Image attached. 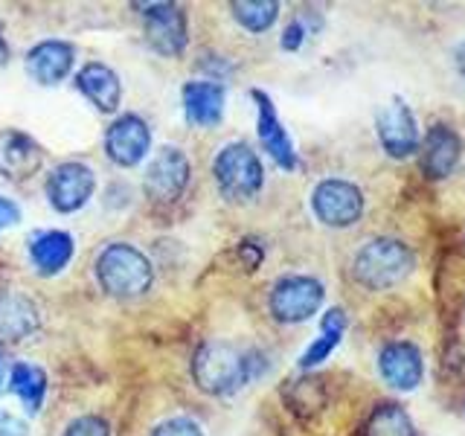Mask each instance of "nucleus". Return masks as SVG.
<instances>
[{"instance_id":"obj_27","label":"nucleus","mask_w":465,"mask_h":436,"mask_svg":"<svg viewBox=\"0 0 465 436\" xmlns=\"http://www.w3.org/2000/svg\"><path fill=\"white\" fill-rule=\"evenodd\" d=\"M305 24L302 21H291L288 26H285V33H282V50H288V53H294V50H300L302 47V41H305Z\"/></svg>"},{"instance_id":"obj_21","label":"nucleus","mask_w":465,"mask_h":436,"mask_svg":"<svg viewBox=\"0 0 465 436\" xmlns=\"http://www.w3.org/2000/svg\"><path fill=\"white\" fill-rule=\"evenodd\" d=\"M9 387L26 407V413H38L44 404V396H47V372L41 367H33V363L18 361V363H12Z\"/></svg>"},{"instance_id":"obj_18","label":"nucleus","mask_w":465,"mask_h":436,"mask_svg":"<svg viewBox=\"0 0 465 436\" xmlns=\"http://www.w3.org/2000/svg\"><path fill=\"white\" fill-rule=\"evenodd\" d=\"M41 326L38 305L24 294H0V343H21Z\"/></svg>"},{"instance_id":"obj_22","label":"nucleus","mask_w":465,"mask_h":436,"mask_svg":"<svg viewBox=\"0 0 465 436\" xmlns=\"http://www.w3.org/2000/svg\"><path fill=\"white\" fill-rule=\"evenodd\" d=\"M343 332H346V314H343V309H329L323 314V323H320V338L302 352L300 367L312 370V367H317V363H323L334 352V349H338Z\"/></svg>"},{"instance_id":"obj_10","label":"nucleus","mask_w":465,"mask_h":436,"mask_svg":"<svg viewBox=\"0 0 465 436\" xmlns=\"http://www.w3.org/2000/svg\"><path fill=\"white\" fill-rule=\"evenodd\" d=\"M149 149H152V131L137 114H123L105 131V152L123 169L137 166L149 154Z\"/></svg>"},{"instance_id":"obj_29","label":"nucleus","mask_w":465,"mask_h":436,"mask_svg":"<svg viewBox=\"0 0 465 436\" xmlns=\"http://www.w3.org/2000/svg\"><path fill=\"white\" fill-rule=\"evenodd\" d=\"M21 218V213H18V207L9 201V198H4L0 195V233H4L6 227H12L15 222Z\"/></svg>"},{"instance_id":"obj_14","label":"nucleus","mask_w":465,"mask_h":436,"mask_svg":"<svg viewBox=\"0 0 465 436\" xmlns=\"http://www.w3.org/2000/svg\"><path fill=\"white\" fill-rule=\"evenodd\" d=\"M41 145L24 131H0V174L6 181H29L41 169Z\"/></svg>"},{"instance_id":"obj_17","label":"nucleus","mask_w":465,"mask_h":436,"mask_svg":"<svg viewBox=\"0 0 465 436\" xmlns=\"http://www.w3.org/2000/svg\"><path fill=\"white\" fill-rule=\"evenodd\" d=\"M227 91L218 82H186L183 84V111L186 120L198 128H215L224 116Z\"/></svg>"},{"instance_id":"obj_9","label":"nucleus","mask_w":465,"mask_h":436,"mask_svg":"<svg viewBox=\"0 0 465 436\" xmlns=\"http://www.w3.org/2000/svg\"><path fill=\"white\" fill-rule=\"evenodd\" d=\"M143 9L145 21V38H149L152 50L160 55H181L186 50V15L174 4H134Z\"/></svg>"},{"instance_id":"obj_20","label":"nucleus","mask_w":465,"mask_h":436,"mask_svg":"<svg viewBox=\"0 0 465 436\" xmlns=\"http://www.w3.org/2000/svg\"><path fill=\"white\" fill-rule=\"evenodd\" d=\"M73 236L64 230H47V233H38L29 242V259L41 276H55L62 273L70 259H73Z\"/></svg>"},{"instance_id":"obj_26","label":"nucleus","mask_w":465,"mask_h":436,"mask_svg":"<svg viewBox=\"0 0 465 436\" xmlns=\"http://www.w3.org/2000/svg\"><path fill=\"white\" fill-rule=\"evenodd\" d=\"M152 436H203V433L193 419H169V421H160L152 431Z\"/></svg>"},{"instance_id":"obj_30","label":"nucleus","mask_w":465,"mask_h":436,"mask_svg":"<svg viewBox=\"0 0 465 436\" xmlns=\"http://www.w3.org/2000/svg\"><path fill=\"white\" fill-rule=\"evenodd\" d=\"M242 256L247 262V268H256L262 262V251H259V247H253V242H242Z\"/></svg>"},{"instance_id":"obj_25","label":"nucleus","mask_w":465,"mask_h":436,"mask_svg":"<svg viewBox=\"0 0 465 436\" xmlns=\"http://www.w3.org/2000/svg\"><path fill=\"white\" fill-rule=\"evenodd\" d=\"M64 436H111V428L102 416H79L67 425Z\"/></svg>"},{"instance_id":"obj_2","label":"nucleus","mask_w":465,"mask_h":436,"mask_svg":"<svg viewBox=\"0 0 465 436\" xmlns=\"http://www.w3.org/2000/svg\"><path fill=\"white\" fill-rule=\"evenodd\" d=\"M416 265L413 251L399 239H372L352 262V276L370 291H387L411 276Z\"/></svg>"},{"instance_id":"obj_5","label":"nucleus","mask_w":465,"mask_h":436,"mask_svg":"<svg viewBox=\"0 0 465 436\" xmlns=\"http://www.w3.org/2000/svg\"><path fill=\"white\" fill-rule=\"evenodd\" d=\"M326 288L314 276H282L271 291V314L280 323H302L320 312Z\"/></svg>"},{"instance_id":"obj_24","label":"nucleus","mask_w":465,"mask_h":436,"mask_svg":"<svg viewBox=\"0 0 465 436\" xmlns=\"http://www.w3.org/2000/svg\"><path fill=\"white\" fill-rule=\"evenodd\" d=\"M232 18H236L247 33H265L273 26L276 15H280V4L276 0H236L230 4Z\"/></svg>"},{"instance_id":"obj_8","label":"nucleus","mask_w":465,"mask_h":436,"mask_svg":"<svg viewBox=\"0 0 465 436\" xmlns=\"http://www.w3.org/2000/svg\"><path fill=\"white\" fill-rule=\"evenodd\" d=\"M94 189H96L94 169L79 164V160H67V164H58L47 174L44 193H47V201L55 213H76L91 201Z\"/></svg>"},{"instance_id":"obj_1","label":"nucleus","mask_w":465,"mask_h":436,"mask_svg":"<svg viewBox=\"0 0 465 436\" xmlns=\"http://www.w3.org/2000/svg\"><path fill=\"white\" fill-rule=\"evenodd\" d=\"M262 370H265V358L259 352H242L239 346L224 341L203 343L193 361L195 384L210 396H232L262 375Z\"/></svg>"},{"instance_id":"obj_31","label":"nucleus","mask_w":465,"mask_h":436,"mask_svg":"<svg viewBox=\"0 0 465 436\" xmlns=\"http://www.w3.org/2000/svg\"><path fill=\"white\" fill-rule=\"evenodd\" d=\"M9 64V47H6V41L0 38V70H4Z\"/></svg>"},{"instance_id":"obj_13","label":"nucleus","mask_w":465,"mask_h":436,"mask_svg":"<svg viewBox=\"0 0 465 436\" xmlns=\"http://www.w3.org/2000/svg\"><path fill=\"white\" fill-rule=\"evenodd\" d=\"M378 370H381L384 382L396 390H416L421 375H425V363H421L419 346L411 341H390L381 352H378Z\"/></svg>"},{"instance_id":"obj_3","label":"nucleus","mask_w":465,"mask_h":436,"mask_svg":"<svg viewBox=\"0 0 465 436\" xmlns=\"http://www.w3.org/2000/svg\"><path fill=\"white\" fill-rule=\"evenodd\" d=\"M96 276H99V285L105 288L111 297L134 300L152 288L154 271H152V262L145 259V253H140L137 247L116 242L99 253Z\"/></svg>"},{"instance_id":"obj_32","label":"nucleus","mask_w":465,"mask_h":436,"mask_svg":"<svg viewBox=\"0 0 465 436\" xmlns=\"http://www.w3.org/2000/svg\"><path fill=\"white\" fill-rule=\"evenodd\" d=\"M462 76H465V70H462Z\"/></svg>"},{"instance_id":"obj_28","label":"nucleus","mask_w":465,"mask_h":436,"mask_svg":"<svg viewBox=\"0 0 465 436\" xmlns=\"http://www.w3.org/2000/svg\"><path fill=\"white\" fill-rule=\"evenodd\" d=\"M0 436H26V421L9 411H0Z\"/></svg>"},{"instance_id":"obj_16","label":"nucleus","mask_w":465,"mask_h":436,"mask_svg":"<svg viewBox=\"0 0 465 436\" xmlns=\"http://www.w3.org/2000/svg\"><path fill=\"white\" fill-rule=\"evenodd\" d=\"M73 58H76V53H73L67 41H41L26 53L24 67H26V76L33 82L53 87L70 73Z\"/></svg>"},{"instance_id":"obj_12","label":"nucleus","mask_w":465,"mask_h":436,"mask_svg":"<svg viewBox=\"0 0 465 436\" xmlns=\"http://www.w3.org/2000/svg\"><path fill=\"white\" fill-rule=\"evenodd\" d=\"M253 102H256V111H259V120H256V131H259V143L265 145V152L276 160L280 169H297V152H294V143H291L288 131L280 123V114H276L273 102L265 91H251Z\"/></svg>"},{"instance_id":"obj_15","label":"nucleus","mask_w":465,"mask_h":436,"mask_svg":"<svg viewBox=\"0 0 465 436\" xmlns=\"http://www.w3.org/2000/svg\"><path fill=\"white\" fill-rule=\"evenodd\" d=\"M462 157V143L460 134L450 125H430L425 143H421V172L430 181H442L457 169Z\"/></svg>"},{"instance_id":"obj_23","label":"nucleus","mask_w":465,"mask_h":436,"mask_svg":"<svg viewBox=\"0 0 465 436\" xmlns=\"http://www.w3.org/2000/svg\"><path fill=\"white\" fill-rule=\"evenodd\" d=\"M361 436H416V428L401 404H378Z\"/></svg>"},{"instance_id":"obj_4","label":"nucleus","mask_w":465,"mask_h":436,"mask_svg":"<svg viewBox=\"0 0 465 436\" xmlns=\"http://www.w3.org/2000/svg\"><path fill=\"white\" fill-rule=\"evenodd\" d=\"M213 174L227 201L253 198L265 183L262 160L247 143H227L213 160Z\"/></svg>"},{"instance_id":"obj_7","label":"nucleus","mask_w":465,"mask_h":436,"mask_svg":"<svg viewBox=\"0 0 465 436\" xmlns=\"http://www.w3.org/2000/svg\"><path fill=\"white\" fill-rule=\"evenodd\" d=\"M312 210L326 227H352L363 215V193L349 181L326 178L314 186Z\"/></svg>"},{"instance_id":"obj_11","label":"nucleus","mask_w":465,"mask_h":436,"mask_svg":"<svg viewBox=\"0 0 465 436\" xmlns=\"http://www.w3.org/2000/svg\"><path fill=\"white\" fill-rule=\"evenodd\" d=\"M375 128H378V140H381L384 152L392 157H407L419 149V125L404 99H392L387 108L378 111Z\"/></svg>"},{"instance_id":"obj_6","label":"nucleus","mask_w":465,"mask_h":436,"mask_svg":"<svg viewBox=\"0 0 465 436\" xmlns=\"http://www.w3.org/2000/svg\"><path fill=\"white\" fill-rule=\"evenodd\" d=\"M189 157L174 145H163L145 166V195L152 203H174L189 186Z\"/></svg>"},{"instance_id":"obj_19","label":"nucleus","mask_w":465,"mask_h":436,"mask_svg":"<svg viewBox=\"0 0 465 436\" xmlns=\"http://www.w3.org/2000/svg\"><path fill=\"white\" fill-rule=\"evenodd\" d=\"M76 87L94 102L102 114H114L116 108H120L123 84H120V76H116L108 64H99V62L84 64L76 76Z\"/></svg>"}]
</instances>
